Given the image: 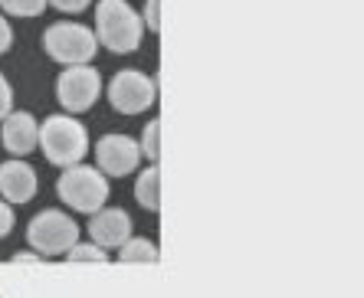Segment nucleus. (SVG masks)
Returning a JSON list of instances; mask_svg holds the SVG:
<instances>
[{"label": "nucleus", "instance_id": "39448f33", "mask_svg": "<svg viewBox=\"0 0 364 298\" xmlns=\"http://www.w3.org/2000/svg\"><path fill=\"white\" fill-rule=\"evenodd\" d=\"M43 46L56 62H66V66H85V62L95 56L99 43L95 36L79 23H53L46 33H43Z\"/></svg>", "mask_w": 364, "mask_h": 298}, {"label": "nucleus", "instance_id": "f8f14e48", "mask_svg": "<svg viewBox=\"0 0 364 298\" xmlns=\"http://www.w3.org/2000/svg\"><path fill=\"white\" fill-rule=\"evenodd\" d=\"M135 197L144 210H151V213L158 210V206H161V170L158 167L141 170V177H138V184H135Z\"/></svg>", "mask_w": 364, "mask_h": 298}, {"label": "nucleus", "instance_id": "f3484780", "mask_svg": "<svg viewBox=\"0 0 364 298\" xmlns=\"http://www.w3.org/2000/svg\"><path fill=\"white\" fill-rule=\"evenodd\" d=\"M10 109H14V89H10L7 79L0 76V121L10 115Z\"/></svg>", "mask_w": 364, "mask_h": 298}, {"label": "nucleus", "instance_id": "2eb2a0df", "mask_svg": "<svg viewBox=\"0 0 364 298\" xmlns=\"http://www.w3.org/2000/svg\"><path fill=\"white\" fill-rule=\"evenodd\" d=\"M69 263H105L102 246H89V243H76L69 249Z\"/></svg>", "mask_w": 364, "mask_h": 298}, {"label": "nucleus", "instance_id": "4468645a", "mask_svg": "<svg viewBox=\"0 0 364 298\" xmlns=\"http://www.w3.org/2000/svg\"><path fill=\"white\" fill-rule=\"evenodd\" d=\"M0 7L7 10L10 17H40L46 10V0H0Z\"/></svg>", "mask_w": 364, "mask_h": 298}, {"label": "nucleus", "instance_id": "7ed1b4c3", "mask_svg": "<svg viewBox=\"0 0 364 298\" xmlns=\"http://www.w3.org/2000/svg\"><path fill=\"white\" fill-rule=\"evenodd\" d=\"M56 194L63 197V204H69L79 213H99L102 204L109 200V180L95 167H82L73 164L66 167L60 180H56Z\"/></svg>", "mask_w": 364, "mask_h": 298}, {"label": "nucleus", "instance_id": "aec40b11", "mask_svg": "<svg viewBox=\"0 0 364 298\" xmlns=\"http://www.w3.org/2000/svg\"><path fill=\"white\" fill-rule=\"evenodd\" d=\"M158 4H161V0H148V10H144V23H148V30H154V33H158V26H161V20H158Z\"/></svg>", "mask_w": 364, "mask_h": 298}, {"label": "nucleus", "instance_id": "a211bd4d", "mask_svg": "<svg viewBox=\"0 0 364 298\" xmlns=\"http://www.w3.org/2000/svg\"><path fill=\"white\" fill-rule=\"evenodd\" d=\"M46 4H53V7L63 10V13H79V10L89 7V0H46Z\"/></svg>", "mask_w": 364, "mask_h": 298}, {"label": "nucleus", "instance_id": "1a4fd4ad", "mask_svg": "<svg viewBox=\"0 0 364 298\" xmlns=\"http://www.w3.org/2000/svg\"><path fill=\"white\" fill-rule=\"evenodd\" d=\"M36 187H40V177L36 170L23 161H7L0 164V194L7 197L10 204H26L36 197Z\"/></svg>", "mask_w": 364, "mask_h": 298}, {"label": "nucleus", "instance_id": "9d476101", "mask_svg": "<svg viewBox=\"0 0 364 298\" xmlns=\"http://www.w3.org/2000/svg\"><path fill=\"white\" fill-rule=\"evenodd\" d=\"M89 233H92L95 246L115 249L122 243H128V236H132V216L125 210H99L89 223Z\"/></svg>", "mask_w": 364, "mask_h": 298}, {"label": "nucleus", "instance_id": "423d86ee", "mask_svg": "<svg viewBox=\"0 0 364 298\" xmlns=\"http://www.w3.org/2000/svg\"><path fill=\"white\" fill-rule=\"evenodd\" d=\"M109 102L122 115H138V111L154 105V79H148L141 69H122L115 72L109 85Z\"/></svg>", "mask_w": 364, "mask_h": 298}, {"label": "nucleus", "instance_id": "f03ea898", "mask_svg": "<svg viewBox=\"0 0 364 298\" xmlns=\"http://www.w3.org/2000/svg\"><path fill=\"white\" fill-rule=\"evenodd\" d=\"M95 26H99V43L112 53H132L141 46V17L125 0H99Z\"/></svg>", "mask_w": 364, "mask_h": 298}, {"label": "nucleus", "instance_id": "f257e3e1", "mask_svg": "<svg viewBox=\"0 0 364 298\" xmlns=\"http://www.w3.org/2000/svg\"><path fill=\"white\" fill-rule=\"evenodd\" d=\"M40 148L46 154L50 164H60V167H73L89 154V135L76 118L69 115H50V118L40 125Z\"/></svg>", "mask_w": 364, "mask_h": 298}, {"label": "nucleus", "instance_id": "0eeeda50", "mask_svg": "<svg viewBox=\"0 0 364 298\" xmlns=\"http://www.w3.org/2000/svg\"><path fill=\"white\" fill-rule=\"evenodd\" d=\"M99 92H102V79L92 66L66 69V72L60 76V82H56V99L63 102V109L76 111V115L92 109L95 99H99Z\"/></svg>", "mask_w": 364, "mask_h": 298}, {"label": "nucleus", "instance_id": "dca6fc26", "mask_svg": "<svg viewBox=\"0 0 364 298\" xmlns=\"http://www.w3.org/2000/svg\"><path fill=\"white\" fill-rule=\"evenodd\" d=\"M158 131H161V121H151V125H148V131H144L141 154H148L151 161H158V158H161V148H158Z\"/></svg>", "mask_w": 364, "mask_h": 298}, {"label": "nucleus", "instance_id": "6e6552de", "mask_svg": "<svg viewBox=\"0 0 364 298\" xmlns=\"http://www.w3.org/2000/svg\"><path fill=\"white\" fill-rule=\"evenodd\" d=\"M95 161H99V170L109 174V177H125L138 167L141 161V145L135 138L128 135H105L95 145Z\"/></svg>", "mask_w": 364, "mask_h": 298}, {"label": "nucleus", "instance_id": "9b49d317", "mask_svg": "<svg viewBox=\"0 0 364 298\" xmlns=\"http://www.w3.org/2000/svg\"><path fill=\"white\" fill-rule=\"evenodd\" d=\"M36 138H40V125L30 111H10L4 118V148L10 154H17V158L30 154L36 148Z\"/></svg>", "mask_w": 364, "mask_h": 298}, {"label": "nucleus", "instance_id": "6ab92c4d", "mask_svg": "<svg viewBox=\"0 0 364 298\" xmlns=\"http://www.w3.org/2000/svg\"><path fill=\"white\" fill-rule=\"evenodd\" d=\"M10 230H14V210H10V206L0 200V239L7 236Z\"/></svg>", "mask_w": 364, "mask_h": 298}, {"label": "nucleus", "instance_id": "412c9836", "mask_svg": "<svg viewBox=\"0 0 364 298\" xmlns=\"http://www.w3.org/2000/svg\"><path fill=\"white\" fill-rule=\"evenodd\" d=\"M14 46V30H10V23L4 17H0V56Z\"/></svg>", "mask_w": 364, "mask_h": 298}, {"label": "nucleus", "instance_id": "ddd939ff", "mask_svg": "<svg viewBox=\"0 0 364 298\" xmlns=\"http://www.w3.org/2000/svg\"><path fill=\"white\" fill-rule=\"evenodd\" d=\"M122 263H158V246L148 239H128L122 243Z\"/></svg>", "mask_w": 364, "mask_h": 298}, {"label": "nucleus", "instance_id": "20e7f679", "mask_svg": "<svg viewBox=\"0 0 364 298\" xmlns=\"http://www.w3.org/2000/svg\"><path fill=\"white\" fill-rule=\"evenodd\" d=\"M26 239L30 246L43 255H60L79 243V226L76 220H69L66 213L60 210H43L36 213L30 226H26Z\"/></svg>", "mask_w": 364, "mask_h": 298}]
</instances>
